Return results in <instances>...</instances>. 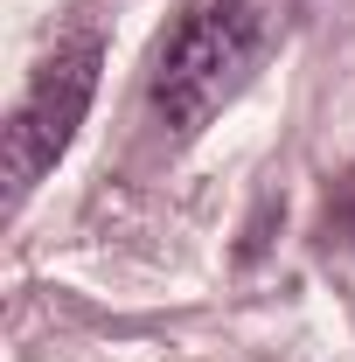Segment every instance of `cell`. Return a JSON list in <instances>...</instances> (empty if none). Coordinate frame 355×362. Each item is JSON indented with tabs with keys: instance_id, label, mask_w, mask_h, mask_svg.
<instances>
[{
	"instance_id": "obj_2",
	"label": "cell",
	"mask_w": 355,
	"mask_h": 362,
	"mask_svg": "<svg viewBox=\"0 0 355 362\" xmlns=\"http://www.w3.org/2000/svg\"><path fill=\"white\" fill-rule=\"evenodd\" d=\"M98 70H105V42H98V35H70V42H56V56H42V70L28 77L21 105L7 112V133H0L7 209L28 202V188L70 153L91 98H98Z\"/></svg>"
},
{
	"instance_id": "obj_1",
	"label": "cell",
	"mask_w": 355,
	"mask_h": 362,
	"mask_svg": "<svg viewBox=\"0 0 355 362\" xmlns=\"http://www.w3.org/2000/svg\"><path fill=\"white\" fill-rule=\"evenodd\" d=\"M265 49V7L258 0H188L181 21L153 49V112L175 126L181 139L202 133L216 119V105L237 98V84L251 77Z\"/></svg>"
},
{
	"instance_id": "obj_3",
	"label": "cell",
	"mask_w": 355,
	"mask_h": 362,
	"mask_svg": "<svg viewBox=\"0 0 355 362\" xmlns=\"http://www.w3.org/2000/svg\"><path fill=\"white\" fill-rule=\"evenodd\" d=\"M327 244H355V160L334 175V188H327Z\"/></svg>"
}]
</instances>
